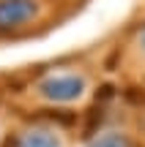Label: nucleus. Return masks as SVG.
I'll list each match as a JSON object with an SVG mask.
<instances>
[{"mask_svg": "<svg viewBox=\"0 0 145 147\" xmlns=\"http://www.w3.org/2000/svg\"><path fill=\"white\" fill-rule=\"evenodd\" d=\"M140 47H142V49H145V30H142V33H140Z\"/></svg>", "mask_w": 145, "mask_h": 147, "instance_id": "obj_5", "label": "nucleus"}, {"mask_svg": "<svg viewBox=\"0 0 145 147\" xmlns=\"http://www.w3.org/2000/svg\"><path fill=\"white\" fill-rule=\"evenodd\" d=\"M19 147H60V142L52 131L33 128V131H25L19 136Z\"/></svg>", "mask_w": 145, "mask_h": 147, "instance_id": "obj_3", "label": "nucleus"}, {"mask_svg": "<svg viewBox=\"0 0 145 147\" xmlns=\"http://www.w3.org/2000/svg\"><path fill=\"white\" fill-rule=\"evenodd\" d=\"M38 14V0H0V33L27 25Z\"/></svg>", "mask_w": 145, "mask_h": 147, "instance_id": "obj_2", "label": "nucleus"}, {"mask_svg": "<svg viewBox=\"0 0 145 147\" xmlns=\"http://www.w3.org/2000/svg\"><path fill=\"white\" fill-rule=\"evenodd\" d=\"M85 93V79L80 74H55L38 84V95L52 104H71Z\"/></svg>", "mask_w": 145, "mask_h": 147, "instance_id": "obj_1", "label": "nucleus"}, {"mask_svg": "<svg viewBox=\"0 0 145 147\" xmlns=\"http://www.w3.org/2000/svg\"><path fill=\"white\" fill-rule=\"evenodd\" d=\"M91 147H131V144H129V139H126V134H104V136H99Z\"/></svg>", "mask_w": 145, "mask_h": 147, "instance_id": "obj_4", "label": "nucleus"}]
</instances>
